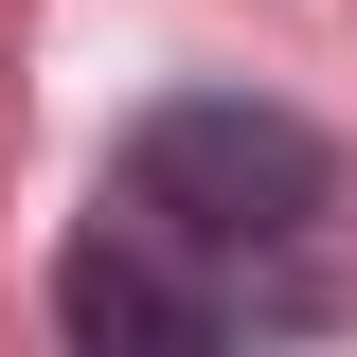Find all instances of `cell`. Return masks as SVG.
<instances>
[{
	"label": "cell",
	"instance_id": "1",
	"mask_svg": "<svg viewBox=\"0 0 357 357\" xmlns=\"http://www.w3.org/2000/svg\"><path fill=\"white\" fill-rule=\"evenodd\" d=\"M107 197H126L161 250L250 268V250H304V232H321V197H340V143H321L304 107H250V89H178V107H143V126H126Z\"/></svg>",
	"mask_w": 357,
	"mask_h": 357
},
{
	"label": "cell",
	"instance_id": "2",
	"mask_svg": "<svg viewBox=\"0 0 357 357\" xmlns=\"http://www.w3.org/2000/svg\"><path fill=\"white\" fill-rule=\"evenodd\" d=\"M54 321H72L89 357H197V340H232V268H197V250H161V232H89L72 268H54Z\"/></svg>",
	"mask_w": 357,
	"mask_h": 357
}]
</instances>
